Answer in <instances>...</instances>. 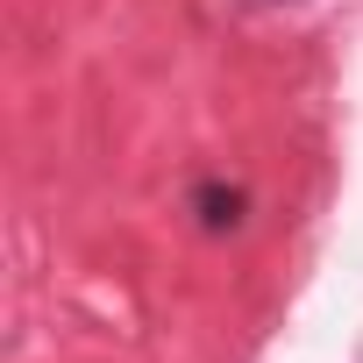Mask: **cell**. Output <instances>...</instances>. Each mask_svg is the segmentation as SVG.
<instances>
[{"mask_svg": "<svg viewBox=\"0 0 363 363\" xmlns=\"http://www.w3.org/2000/svg\"><path fill=\"white\" fill-rule=\"evenodd\" d=\"M186 207H193L200 235H235V228L250 221V193H242V186H228V178H200Z\"/></svg>", "mask_w": 363, "mask_h": 363, "instance_id": "1", "label": "cell"}]
</instances>
